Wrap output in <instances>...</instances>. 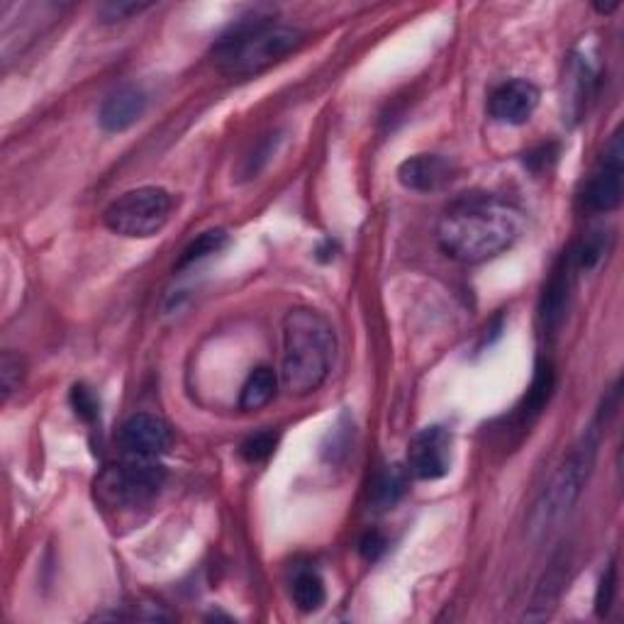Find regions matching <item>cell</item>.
I'll use <instances>...</instances> for the list:
<instances>
[{"label":"cell","mask_w":624,"mask_h":624,"mask_svg":"<svg viewBox=\"0 0 624 624\" xmlns=\"http://www.w3.org/2000/svg\"><path fill=\"white\" fill-rule=\"evenodd\" d=\"M305 32L272 16H252L232 24L213 47L215 67L232 79L259 76L266 69L296 54Z\"/></svg>","instance_id":"obj_2"},{"label":"cell","mask_w":624,"mask_h":624,"mask_svg":"<svg viewBox=\"0 0 624 624\" xmlns=\"http://www.w3.org/2000/svg\"><path fill=\"white\" fill-rule=\"evenodd\" d=\"M280 134L276 132V134H266V140H262L259 144H256V150H252V154L244 158V164H242V178H254L256 174H259V171L272 162V156L276 154V150H278V144H280Z\"/></svg>","instance_id":"obj_21"},{"label":"cell","mask_w":624,"mask_h":624,"mask_svg":"<svg viewBox=\"0 0 624 624\" xmlns=\"http://www.w3.org/2000/svg\"><path fill=\"white\" fill-rule=\"evenodd\" d=\"M605 424L607 418L605 412H601L589 424V430L579 437V442L573 444L569 457L561 461V467L554 471L552 481L546 483L530 515V532L534 540H540V536L556 530L561 520H564L573 510V505L581 500L583 488L589 485V479L595 467Z\"/></svg>","instance_id":"obj_4"},{"label":"cell","mask_w":624,"mask_h":624,"mask_svg":"<svg viewBox=\"0 0 624 624\" xmlns=\"http://www.w3.org/2000/svg\"><path fill=\"white\" fill-rule=\"evenodd\" d=\"M566 573H569V559L566 556H556L552 569L546 571V576L542 579L540 589L534 593V601L530 605V613L524 615L528 620H544L549 617V613L556 607V601L561 591L566 585Z\"/></svg>","instance_id":"obj_14"},{"label":"cell","mask_w":624,"mask_h":624,"mask_svg":"<svg viewBox=\"0 0 624 624\" xmlns=\"http://www.w3.org/2000/svg\"><path fill=\"white\" fill-rule=\"evenodd\" d=\"M607 247L610 244H607L605 232H593V235L585 237L579 247L569 254L573 268H579V272H591V268H595L605 259Z\"/></svg>","instance_id":"obj_19"},{"label":"cell","mask_w":624,"mask_h":624,"mask_svg":"<svg viewBox=\"0 0 624 624\" xmlns=\"http://www.w3.org/2000/svg\"><path fill=\"white\" fill-rule=\"evenodd\" d=\"M227 244V232L225 229H207V232H201L198 237H195L186 249L181 252L178 256V262H176V272H183V268H188L193 266L195 262H203L207 259L211 254H217L219 249H223Z\"/></svg>","instance_id":"obj_18"},{"label":"cell","mask_w":624,"mask_h":624,"mask_svg":"<svg viewBox=\"0 0 624 624\" xmlns=\"http://www.w3.org/2000/svg\"><path fill=\"white\" fill-rule=\"evenodd\" d=\"M386 536L381 534V532H376V530H371V532H366L364 536H361V544H359V549H361V556L366 559V561H376L378 556H381L383 552H386Z\"/></svg>","instance_id":"obj_26"},{"label":"cell","mask_w":624,"mask_h":624,"mask_svg":"<svg viewBox=\"0 0 624 624\" xmlns=\"http://www.w3.org/2000/svg\"><path fill=\"white\" fill-rule=\"evenodd\" d=\"M117 444L122 454L130 459H152L164 457L174 444V432L171 424L152 412H134L122 422Z\"/></svg>","instance_id":"obj_8"},{"label":"cell","mask_w":624,"mask_h":624,"mask_svg":"<svg viewBox=\"0 0 624 624\" xmlns=\"http://www.w3.org/2000/svg\"><path fill=\"white\" fill-rule=\"evenodd\" d=\"M71 408L76 410V415L85 422L98 420V412H101V402H98L95 393L83 383H76L71 388Z\"/></svg>","instance_id":"obj_24"},{"label":"cell","mask_w":624,"mask_h":624,"mask_svg":"<svg viewBox=\"0 0 624 624\" xmlns=\"http://www.w3.org/2000/svg\"><path fill=\"white\" fill-rule=\"evenodd\" d=\"M146 8H150L146 3H105L101 6V10H98V16H101L103 22H120L132 16H140V12Z\"/></svg>","instance_id":"obj_25"},{"label":"cell","mask_w":624,"mask_h":624,"mask_svg":"<svg viewBox=\"0 0 624 624\" xmlns=\"http://www.w3.org/2000/svg\"><path fill=\"white\" fill-rule=\"evenodd\" d=\"M276 388H278V376L274 374V369H268V366H256L242 386L239 408L247 412L266 408L268 402L276 398Z\"/></svg>","instance_id":"obj_15"},{"label":"cell","mask_w":624,"mask_h":624,"mask_svg":"<svg viewBox=\"0 0 624 624\" xmlns=\"http://www.w3.org/2000/svg\"><path fill=\"white\" fill-rule=\"evenodd\" d=\"M571 280H573V262H571V256H566V259L554 268L552 278H549L544 296H542V305H540V320L549 337H554L559 333L569 315Z\"/></svg>","instance_id":"obj_13"},{"label":"cell","mask_w":624,"mask_h":624,"mask_svg":"<svg viewBox=\"0 0 624 624\" xmlns=\"http://www.w3.org/2000/svg\"><path fill=\"white\" fill-rule=\"evenodd\" d=\"M150 108V95L137 83L120 85L117 91L110 93L101 110H98V125L108 134H120L144 117Z\"/></svg>","instance_id":"obj_11"},{"label":"cell","mask_w":624,"mask_h":624,"mask_svg":"<svg viewBox=\"0 0 624 624\" xmlns=\"http://www.w3.org/2000/svg\"><path fill=\"white\" fill-rule=\"evenodd\" d=\"M622 174H624V146L622 130L617 127L597 158L593 174L581 193V205L589 213H613L622 203Z\"/></svg>","instance_id":"obj_7"},{"label":"cell","mask_w":624,"mask_h":624,"mask_svg":"<svg viewBox=\"0 0 624 624\" xmlns=\"http://www.w3.org/2000/svg\"><path fill=\"white\" fill-rule=\"evenodd\" d=\"M166 471L152 459H130L108 467L95 479V498L105 508L134 510L142 508L158 495L164 488Z\"/></svg>","instance_id":"obj_6"},{"label":"cell","mask_w":624,"mask_h":624,"mask_svg":"<svg viewBox=\"0 0 624 624\" xmlns=\"http://www.w3.org/2000/svg\"><path fill=\"white\" fill-rule=\"evenodd\" d=\"M528 219L515 203L493 193H463L437 223V242L451 259L483 264L515 244Z\"/></svg>","instance_id":"obj_1"},{"label":"cell","mask_w":624,"mask_h":624,"mask_svg":"<svg viewBox=\"0 0 624 624\" xmlns=\"http://www.w3.org/2000/svg\"><path fill=\"white\" fill-rule=\"evenodd\" d=\"M454 178V164L439 154H415L398 166V181L408 191L432 193Z\"/></svg>","instance_id":"obj_12"},{"label":"cell","mask_w":624,"mask_h":624,"mask_svg":"<svg viewBox=\"0 0 624 624\" xmlns=\"http://www.w3.org/2000/svg\"><path fill=\"white\" fill-rule=\"evenodd\" d=\"M174 195L158 186H142L122 193L105 207L103 223L113 235L127 239H150L158 235L174 213Z\"/></svg>","instance_id":"obj_5"},{"label":"cell","mask_w":624,"mask_h":624,"mask_svg":"<svg viewBox=\"0 0 624 624\" xmlns=\"http://www.w3.org/2000/svg\"><path fill=\"white\" fill-rule=\"evenodd\" d=\"M24 378V361L16 351H3L0 359V386H3V398L8 400L22 386Z\"/></svg>","instance_id":"obj_22"},{"label":"cell","mask_w":624,"mask_h":624,"mask_svg":"<svg viewBox=\"0 0 624 624\" xmlns=\"http://www.w3.org/2000/svg\"><path fill=\"white\" fill-rule=\"evenodd\" d=\"M290 595L293 603L300 610V613H317L327 601V591H325V581L320 579V573L313 569H303L293 576V585H290Z\"/></svg>","instance_id":"obj_17"},{"label":"cell","mask_w":624,"mask_h":624,"mask_svg":"<svg viewBox=\"0 0 624 624\" xmlns=\"http://www.w3.org/2000/svg\"><path fill=\"white\" fill-rule=\"evenodd\" d=\"M540 105V89L524 79L500 83L488 98V115L503 125H524Z\"/></svg>","instance_id":"obj_10"},{"label":"cell","mask_w":624,"mask_h":624,"mask_svg":"<svg viewBox=\"0 0 624 624\" xmlns=\"http://www.w3.org/2000/svg\"><path fill=\"white\" fill-rule=\"evenodd\" d=\"M408 473L418 481H439L451 469V432L442 424H430L410 439Z\"/></svg>","instance_id":"obj_9"},{"label":"cell","mask_w":624,"mask_h":624,"mask_svg":"<svg viewBox=\"0 0 624 624\" xmlns=\"http://www.w3.org/2000/svg\"><path fill=\"white\" fill-rule=\"evenodd\" d=\"M615 593H617V566L615 561L613 564H607L601 585H597V593H595V613L597 617H605L610 613V607L615 603Z\"/></svg>","instance_id":"obj_23"},{"label":"cell","mask_w":624,"mask_h":624,"mask_svg":"<svg viewBox=\"0 0 624 624\" xmlns=\"http://www.w3.org/2000/svg\"><path fill=\"white\" fill-rule=\"evenodd\" d=\"M408 469L383 467L371 481V505L376 510H390L408 491Z\"/></svg>","instance_id":"obj_16"},{"label":"cell","mask_w":624,"mask_h":624,"mask_svg":"<svg viewBox=\"0 0 624 624\" xmlns=\"http://www.w3.org/2000/svg\"><path fill=\"white\" fill-rule=\"evenodd\" d=\"M278 447V432L274 430H262V432H256L252 437L244 439V444H242V457L244 461H249V463H264L274 457V451Z\"/></svg>","instance_id":"obj_20"},{"label":"cell","mask_w":624,"mask_h":624,"mask_svg":"<svg viewBox=\"0 0 624 624\" xmlns=\"http://www.w3.org/2000/svg\"><path fill=\"white\" fill-rule=\"evenodd\" d=\"M337 335L333 323L313 308H296L284 317V361L280 386L290 396H310L335 366Z\"/></svg>","instance_id":"obj_3"}]
</instances>
